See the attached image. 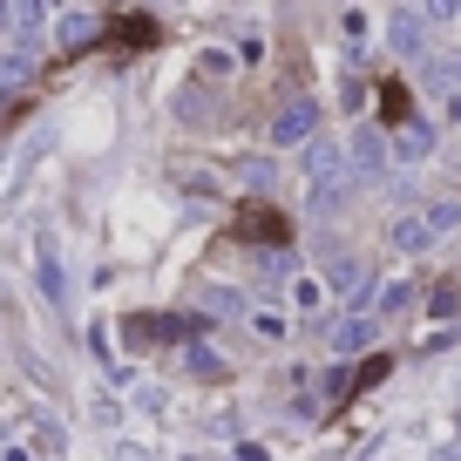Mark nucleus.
Returning <instances> with one entry per match:
<instances>
[{
  "mask_svg": "<svg viewBox=\"0 0 461 461\" xmlns=\"http://www.w3.org/2000/svg\"><path fill=\"white\" fill-rule=\"evenodd\" d=\"M230 238H251V245H285L292 224L272 211V203H245V211H238V224H230Z\"/></svg>",
  "mask_w": 461,
  "mask_h": 461,
  "instance_id": "f03ea898",
  "label": "nucleus"
},
{
  "mask_svg": "<svg viewBox=\"0 0 461 461\" xmlns=\"http://www.w3.org/2000/svg\"><path fill=\"white\" fill-rule=\"evenodd\" d=\"M34 265H41V292L61 299V258H55V230H34Z\"/></svg>",
  "mask_w": 461,
  "mask_h": 461,
  "instance_id": "39448f33",
  "label": "nucleus"
},
{
  "mask_svg": "<svg viewBox=\"0 0 461 461\" xmlns=\"http://www.w3.org/2000/svg\"><path fill=\"white\" fill-rule=\"evenodd\" d=\"M184 366H190V374H203V380H217V374H224V360H217V353H203V346H190V353H184Z\"/></svg>",
  "mask_w": 461,
  "mask_h": 461,
  "instance_id": "dca6fc26",
  "label": "nucleus"
},
{
  "mask_svg": "<svg viewBox=\"0 0 461 461\" xmlns=\"http://www.w3.org/2000/svg\"><path fill=\"white\" fill-rule=\"evenodd\" d=\"M434 82H441V88H447V82H455V95H461V55H455V61H447V68H441V75H434Z\"/></svg>",
  "mask_w": 461,
  "mask_h": 461,
  "instance_id": "4be33fe9",
  "label": "nucleus"
},
{
  "mask_svg": "<svg viewBox=\"0 0 461 461\" xmlns=\"http://www.w3.org/2000/svg\"><path fill=\"white\" fill-rule=\"evenodd\" d=\"M230 75V55H203V68H197V82H224Z\"/></svg>",
  "mask_w": 461,
  "mask_h": 461,
  "instance_id": "412c9836",
  "label": "nucleus"
},
{
  "mask_svg": "<svg viewBox=\"0 0 461 461\" xmlns=\"http://www.w3.org/2000/svg\"><path fill=\"white\" fill-rule=\"evenodd\" d=\"M380 122H387V130H407V122H414V95H407L401 82L380 88Z\"/></svg>",
  "mask_w": 461,
  "mask_h": 461,
  "instance_id": "423d86ee",
  "label": "nucleus"
},
{
  "mask_svg": "<svg viewBox=\"0 0 461 461\" xmlns=\"http://www.w3.org/2000/svg\"><path fill=\"white\" fill-rule=\"evenodd\" d=\"M7 7H14V28H21V41H34V34H41V21L55 14V0H7Z\"/></svg>",
  "mask_w": 461,
  "mask_h": 461,
  "instance_id": "1a4fd4ad",
  "label": "nucleus"
},
{
  "mask_svg": "<svg viewBox=\"0 0 461 461\" xmlns=\"http://www.w3.org/2000/svg\"><path fill=\"white\" fill-rule=\"evenodd\" d=\"M88 41H95V21H82V14L61 21V48H88Z\"/></svg>",
  "mask_w": 461,
  "mask_h": 461,
  "instance_id": "2eb2a0df",
  "label": "nucleus"
},
{
  "mask_svg": "<svg viewBox=\"0 0 461 461\" xmlns=\"http://www.w3.org/2000/svg\"><path fill=\"white\" fill-rule=\"evenodd\" d=\"M115 461H163L157 447H143V441H115Z\"/></svg>",
  "mask_w": 461,
  "mask_h": 461,
  "instance_id": "aec40b11",
  "label": "nucleus"
},
{
  "mask_svg": "<svg viewBox=\"0 0 461 461\" xmlns=\"http://www.w3.org/2000/svg\"><path fill=\"white\" fill-rule=\"evenodd\" d=\"M332 346H339V353H366V346H374V319H339Z\"/></svg>",
  "mask_w": 461,
  "mask_h": 461,
  "instance_id": "9b49d317",
  "label": "nucleus"
},
{
  "mask_svg": "<svg viewBox=\"0 0 461 461\" xmlns=\"http://www.w3.org/2000/svg\"><path fill=\"white\" fill-rule=\"evenodd\" d=\"M455 14H461V0H420V21H434V28L455 21Z\"/></svg>",
  "mask_w": 461,
  "mask_h": 461,
  "instance_id": "6ab92c4d",
  "label": "nucleus"
},
{
  "mask_svg": "<svg viewBox=\"0 0 461 461\" xmlns=\"http://www.w3.org/2000/svg\"><path fill=\"white\" fill-rule=\"evenodd\" d=\"M176 109H184V122H211V95H203V82H184Z\"/></svg>",
  "mask_w": 461,
  "mask_h": 461,
  "instance_id": "ddd939ff",
  "label": "nucleus"
},
{
  "mask_svg": "<svg viewBox=\"0 0 461 461\" xmlns=\"http://www.w3.org/2000/svg\"><path fill=\"white\" fill-rule=\"evenodd\" d=\"M203 319L197 312H130L122 319V346H176V339H197Z\"/></svg>",
  "mask_w": 461,
  "mask_h": 461,
  "instance_id": "f257e3e1",
  "label": "nucleus"
},
{
  "mask_svg": "<svg viewBox=\"0 0 461 461\" xmlns=\"http://www.w3.org/2000/svg\"><path fill=\"white\" fill-rule=\"evenodd\" d=\"M353 163H360V176H380V170H387V143H380V130H360V136H353Z\"/></svg>",
  "mask_w": 461,
  "mask_h": 461,
  "instance_id": "6e6552de",
  "label": "nucleus"
},
{
  "mask_svg": "<svg viewBox=\"0 0 461 461\" xmlns=\"http://www.w3.org/2000/svg\"><path fill=\"white\" fill-rule=\"evenodd\" d=\"M434 312H441V319L461 312V285H455V278H441V285H434Z\"/></svg>",
  "mask_w": 461,
  "mask_h": 461,
  "instance_id": "a211bd4d",
  "label": "nucleus"
},
{
  "mask_svg": "<svg viewBox=\"0 0 461 461\" xmlns=\"http://www.w3.org/2000/svg\"><path fill=\"white\" fill-rule=\"evenodd\" d=\"M387 41H393V55H420V14H393Z\"/></svg>",
  "mask_w": 461,
  "mask_h": 461,
  "instance_id": "9d476101",
  "label": "nucleus"
},
{
  "mask_svg": "<svg viewBox=\"0 0 461 461\" xmlns=\"http://www.w3.org/2000/svg\"><path fill=\"white\" fill-rule=\"evenodd\" d=\"M176 184H184L190 197H217V176L203 170V163H176Z\"/></svg>",
  "mask_w": 461,
  "mask_h": 461,
  "instance_id": "f8f14e48",
  "label": "nucleus"
},
{
  "mask_svg": "<svg viewBox=\"0 0 461 461\" xmlns=\"http://www.w3.org/2000/svg\"><path fill=\"white\" fill-rule=\"evenodd\" d=\"M312 130H319V109H312V102H305V95H299V102H285V109L272 115V143H278V149L305 143V136H312Z\"/></svg>",
  "mask_w": 461,
  "mask_h": 461,
  "instance_id": "7ed1b4c3",
  "label": "nucleus"
},
{
  "mask_svg": "<svg viewBox=\"0 0 461 461\" xmlns=\"http://www.w3.org/2000/svg\"><path fill=\"white\" fill-rule=\"evenodd\" d=\"M428 149H434V130H428V122H407V130H393V157H401V163H420Z\"/></svg>",
  "mask_w": 461,
  "mask_h": 461,
  "instance_id": "0eeeda50",
  "label": "nucleus"
},
{
  "mask_svg": "<svg viewBox=\"0 0 461 461\" xmlns=\"http://www.w3.org/2000/svg\"><path fill=\"white\" fill-rule=\"evenodd\" d=\"M387 238H393V251H428L434 245V230H428V217H393V224H387Z\"/></svg>",
  "mask_w": 461,
  "mask_h": 461,
  "instance_id": "20e7f679",
  "label": "nucleus"
},
{
  "mask_svg": "<svg viewBox=\"0 0 461 461\" xmlns=\"http://www.w3.org/2000/svg\"><path fill=\"white\" fill-rule=\"evenodd\" d=\"M420 217H428V230L441 238V230H455V224H461V203H455V197H441V203H428Z\"/></svg>",
  "mask_w": 461,
  "mask_h": 461,
  "instance_id": "4468645a",
  "label": "nucleus"
},
{
  "mask_svg": "<svg viewBox=\"0 0 461 461\" xmlns=\"http://www.w3.org/2000/svg\"><path fill=\"white\" fill-rule=\"evenodd\" d=\"M407 305H414V285H401V278H393V285L380 292V312L393 319V312H407Z\"/></svg>",
  "mask_w": 461,
  "mask_h": 461,
  "instance_id": "f3484780",
  "label": "nucleus"
}]
</instances>
